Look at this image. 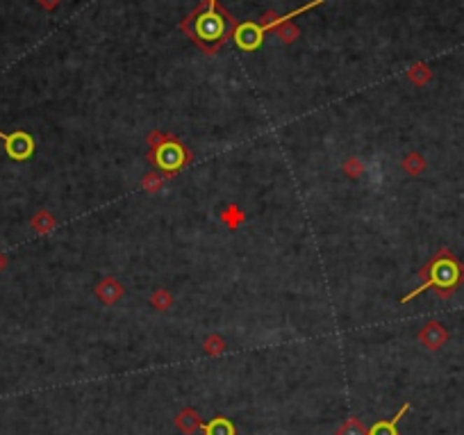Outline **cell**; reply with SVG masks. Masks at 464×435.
<instances>
[{
	"label": "cell",
	"mask_w": 464,
	"mask_h": 435,
	"mask_svg": "<svg viewBox=\"0 0 464 435\" xmlns=\"http://www.w3.org/2000/svg\"><path fill=\"white\" fill-rule=\"evenodd\" d=\"M230 16L218 7L216 0H207L194 16V39L209 48L221 46L230 34Z\"/></svg>",
	"instance_id": "6da1fadb"
},
{
	"label": "cell",
	"mask_w": 464,
	"mask_h": 435,
	"mask_svg": "<svg viewBox=\"0 0 464 435\" xmlns=\"http://www.w3.org/2000/svg\"><path fill=\"white\" fill-rule=\"evenodd\" d=\"M426 283L419 285L414 292H409L407 296H403V303L412 301L414 296L423 294L426 289L430 287H437V289H453L455 285L460 283V280L464 278V269L460 267V262L455 260L453 256H449V253H440L433 262L430 267L426 269Z\"/></svg>",
	"instance_id": "7a4b0ae2"
},
{
	"label": "cell",
	"mask_w": 464,
	"mask_h": 435,
	"mask_svg": "<svg viewBox=\"0 0 464 435\" xmlns=\"http://www.w3.org/2000/svg\"><path fill=\"white\" fill-rule=\"evenodd\" d=\"M185 162H187V153L176 141L162 144V146L155 151V165H157L160 169H164V171H169V174L182 169L185 167Z\"/></svg>",
	"instance_id": "3957f363"
},
{
	"label": "cell",
	"mask_w": 464,
	"mask_h": 435,
	"mask_svg": "<svg viewBox=\"0 0 464 435\" xmlns=\"http://www.w3.org/2000/svg\"><path fill=\"white\" fill-rule=\"evenodd\" d=\"M0 139L5 141V151H7V156L12 158V160L23 162V160H27L34 153V139L27 132H23V130H16L12 134L0 132Z\"/></svg>",
	"instance_id": "277c9868"
},
{
	"label": "cell",
	"mask_w": 464,
	"mask_h": 435,
	"mask_svg": "<svg viewBox=\"0 0 464 435\" xmlns=\"http://www.w3.org/2000/svg\"><path fill=\"white\" fill-rule=\"evenodd\" d=\"M232 37L241 50H258L264 39V28L258 23H239Z\"/></svg>",
	"instance_id": "5b68a950"
},
{
	"label": "cell",
	"mask_w": 464,
	"mask_h": 435,
	"mask_svg": "<svg viewBox=\"0 0 464 435\" xmlns=\"http://www.w3.org/2000/svg\"><path fill=\"white\" fill-rule=\"evenodd\" d=\"M409 410V403H405L403 408H400V410L391 417V420H387V422H378V424H373L371 429L367 431V435H398V420L400 417H403L405 413Z\"/></svg>",
	"instance_id": "8992f818"
},
{
	"label": "cell",
	"mask_w": 464,
	"mask_h": 435,
	"mask_svg": "<svg viewBox=\"0 0 464 435\" xmlns=\"http://www.w3.org/2000/svg\"><path fill=\"white\" fill-rule=\"evenodd\" d=\"M205 435H234V424L227 420V417H216L209 424H200Z\"/></svg>",
	"instance_id": "52a82bcc"
},
{
	"label": "cell",
	"mask_w": 464,
	"mask_h": 435,
	"mask_svg": "<svg viewBox=\"0 0 464 435\" xmlns=\"http://www.w3.org/2000/svg\"><path fill=\"white\" fill-rule=\"evenodd\" d=\"M176 426L185 433H194L196 429H200V417L194 410H185L176 417Z\"/></svg>",
	"instance_id": "ba28073f"
},
{
	"label": "cell",
	"mask_w": 464,
	"mask_h": 435,
	"mask_svg": "<svg viewBox=\"0 0 464 435\" xmlns=\"http://www.w3.org/2000/svg\"><path fill=\"white\" fill-rule=\"evenodd\" d=\"M337 435H367V429H364L360 420H355V417H351V420L346 422L339 431H337Z\"/></svg>",
	"instance_id": "9c48e42d"
},
{
	"label": "cell",
	"mask_w": 464,
	"mask_h": 435,
	"mask_svg": "<svg viewBox=\"0 0 464 435\" xmlns=\"http://www.w3.org/2000/svg\"><path fill=\"white\" fill-rule=\"evenodd\" d=\"M98 294H100V298H103V301L109 303V301H114L118 294H121V289H118V287L112 283V280H107V283H103V285L98 287Z\"/></svg>",
	"instance_id": "30bf717a"
},
{
	"label": "cell",
	"mask_w": 464,
	"mask_h": 435,
	"mask_svg": "<svg viewBox=\"0 0 464 435\" xmlns=\"http://www.w3.org/2000/svg\"><path fill=\"white\" fill-rule=\"evenodd\" d=\"M205 349H207V353H221V351H223V342L218 340V338H214V340H207Z\"/></svg>",
	"instance_id": "8fae6325"
},
{
	"label": "cell",
	"mask_w": 464,
	"mask_h": 435,
	"mask_svg": "<svg viewBox=\"0 0 464 435\" xmlns=\"http://www.w3.org/2000/svg\"><path fill=\"white\" fill-rule=\"evenodd\" d=\"M3 262H5V260H3V256H0V267H3Z\"/></svg>",
	"instance_id": "7c38bea8"
}]
</instances>
